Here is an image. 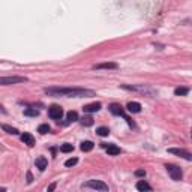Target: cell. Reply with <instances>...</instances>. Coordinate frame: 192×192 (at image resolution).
Here are the masks:
<instances>
[{
    "mask_svg": "<svg viewBox=\"0 0 192 192\" xmlns=\"http://www.w3.org/2000/svg\"><path fill=\"white\" fill-rule=\"evenodd\" d=\"M45 93L50 95H62V96H69V98H89V96H95L93 90L87 89H78V87H50L45 89Z\"/></svg>",
    "mask_w": 192,
    "mask_h": 192,
    "instance_id": "1",
    "label": "cell"
},
{
    "mask_svg": "<svg viewBox=\"0 0 192 192\" xmlns=\"http://www.w3.org/2000/svg\"><path fill=\"white\" fill-rule=\"evenodd\" d=\"M26 77H0V86H11V84H20L26 83Z\"/></svg>",
    "mask_w": 192,
    "mask_h": 192,
    "instance_id": "2",
    "label": "cell"
},
{
    "mask_svg": "<svg viewBox=\"0 0 192 192\" xmlns=\"http://www.w3.org/2000/svg\"><path fill=\"white\" fill-rule=\"evenodd\" d=\"M165 168H167L168 174H170V177H171L173 180H176V182L182 180V176H183L182 168H179L177 165H173V164H167V165H165Z\"/></svg>",
    "mask_w": 192,
    "mask_h": 192,
    "instance_id": "3",
    "label": "cell"
},
{
    "mask_svg": "<svg viewBox=\"0 0 192 192\" xmlns=\"http://www.w3.org/2000/svg\"><path fill=\"white\" fill-rule=\"evenodd\" d=\"M84 188H92L96 191H108V185L104 183L102 180H89L87 183H84Z\"/></svg>",
    "mask_w": 192,
    "mask_h": 192,
    "instance_id": "4",
    "label": "cell"
},
{
    "mask_svg": "<svg viewBox=\"0 0 192 192\" xmlns=\"http://www.w3.org/2000/svg\"><path fill=\"white\" fill-rule=\"evenodd\" d=\"M48 116H50L51 119H54V120H60L62 116H63L62 107H60V105H51L50 110H48Z\"/></svg>",
    "mask_w": 192,
    "mask_h": 192,
    "instance_id": "5",
    "label": "cell"
},
{
    "mask_svg": "<svg viewBox=\"0 0 192 192\" xmlns=\"http://www.w3.org/2000/svg\"><path fill=\"white\" fill-rule=\"evenodd\" d=\"M168 153H173V155H177V156L183 158L186 161H192V155L189 152L183 150V149H168Z\"/></svg>",
    "mask_w": 192,
    "mask_h": 192,
    "instance_id": "6",
    "label": "cell"
},
{
    "mask_svg": "<svg viewBox=\"0 0 192 192\" xmlns=\"http://www.w3.org/2000/svg\"><path fill=\"white\" fill-rule=\"evenodd\" d=\"M110 113L114 116H123L125 117V108L120 104H111L110 105Z\"/></svg>",
    "mask_w": 192,
    "mask_h": 192,
    "instance_id": "7",
    "label": "cell"
},
{
    "mask_svg": "<svg viewBox=\"0 0 192 192\" xmlns=\"http://www.w3.org/2000/svg\"><path fill=\"white\" fill-rule=\"evenodd\" d=\"M101 102H93V104H89V105H84L83 107V110H84V113H98L99 110H101Z\"/></svg>",
    "mask_w": 192,
    "mask_h": 192,
    "instance_id": "8",
    "label": "cell"
},
{
    "mask_svg": "<svg viewBox=\"0 0 192 192\" xmlns=\"http://www.w3.org/2000/svg\"><path fill=\"white\" fill-rule=\"evenodd\" d=\"M35 164H36V168H39V171H44L47 168V165H48V161H47L45 156H38Z\"/></svg>",
    "mask_w": 192,
    "mask_h": 192,
    "instance_id": "9",
    "label": "cell"
},
{
    "mask_svg": "<svg viewBox=\"0 0 192 192\" xmlns=\"http://www.w3.org/2000/svg\"><path fill=\"white\" fill-rule=\"evenodd\" d=\"M21 141H23L24 144H27L29 147H32V146L35 144V138H33V135H32V134H29V132L21 134Z\"/></svg>",
    "mask_w": 192,
    "mask_h": 192,
    "instance_id": "10",
    "label": "cell"
},
{
    "mask_svg": "<svg viewBox=\"0 0 192 192\" xmlns=\"http://www.w3.org/2000/svg\"><path fill=\"white\" fill-rule=\"evenodd\" d=\"M126 110L129 113H140L141 111V104L140 102H129L126 105Z\"/></svg>",
    "mask_w": 192,
    "mask_h": 192,
    "instance_id": "11",
    "label": "cell"
},
{
    "mask_svg": "<svg viewBox=\"0 0 192 192\" xmlns=\"http://www.w3.org/2000/svg\"><path fill=\"white\" fill-rule=\"evenodd\" d=\"M107 153L111 155V156L120 155V147H117L116 144H108V146H107Z\"/></svg>",
    "mask_w": 192,
    "mask_h": 192,
    "instance_id": "12",
    "label": "cell"
},
{
    "mask_svg": "<svg viewBox=\"0 0 192 192\" xmlns=\"http://www.w3.org/2000/svg\"><path fill=\"white\" fill-rule=\"evenodd\" d=\"M93 69H117V63H99L95 65Z\"/></svg>",
    "mask_w": 192,
    "mask_h": 192,
    "instance_id": "13",
    "label": "cell"
},
{
    "mask_svg": "<svg viewBox=\"0 0 192 192\" xmlns=\"http://www.w3.org/2000/svg\"><path fill=\"white\" fill-rule=\"evenodd\" d=\"M137 189L141 192H144V191H150L152 188H150V185H149L146 180H140V182L137 183Z\"/></svg>",
    "mask_w": 192,
    "mask_h": 192,
    "instance_id": "14",
    "label": "cell"
},
{
    "mask_svg": "<svg viewBox=\"0 0 192 192\" xmlns=\"http://www.w3.org/2000/svg\"><path fill=\"white\" fill-rule=\"evenodd\" d=\"M24 116H27V117H38L39 116V110H36V108H27V110H24Z\"/></svg>",
    "mask_w": 192,
    "mask_h": 192,
    "instance_id": "15",
    "label": "cell"
},
{
    "mask_svg": "<svg viewBox=\"0 0 192 192\" xmlns=\"http://www.w3.org/2000/svg\"><path fill=\"white\" fill-rule=\"evenodd\" d=\"M93 146H95V144H93L92 141H83L81 146H80V149H81L83 152H90V150L93 149Z\"/></svg>",
    "mask_w": 192,
    "mask_h": 192,
    "instance_id": "16",
    "label": "cell"
},
{
    "mask_svg": "<svg viewBox=\"0 0 192 192\" xmlns=\"http://www.w3.org/2000/svg\"><path fill=\"white\" fill-rule=\"evenodd\" d=\"M2 128H3V131H6V132L11 134V135H18V134H20L17 128H12V126H9V125H2Z\"/></svg>",
    "mask_w": 192,
    "mask_h": 192,
    "instance_id": "17",
    "label": "cell"
},
{
    "mask_svg": "<svg viewBox=\"0 0 192 192\" xmlns=\"http://www.w3.org/2000/svg\"><path fill=\"white\" fill-rule=\"evenodd\" d=\"M96 134H98L99 137H108V135H110V129H108L107 126H101V128L96 129Z\"/></svg>",
    "mask_w": 192,
    "mask_h": 192,
    "instance_id": "18",
    "label": "cell"
},
{
    "mask_svg": "<svg viewBox=\"0 0 192 192\" xmlns=\"http://www.w3.org/2000/svg\"><path fill=\"white\" fill-rule=\"evenodd\" d=\"M50 131H51V128H50V125H47V123H45V125H41V126L38 128V132H39V134H42V135L48 134Z\"/></svg>",
    "mask_w": 192,
    "mask_h": 192,
    "instance_id": "19",
    "label": "cell"
},
{
    "mask_svg": "<svg viewBox=\"0 0 192 192\" xmlns=\"http://www.w3.org/2000/svg\"><path fill=\"white\" fill-rule=\"evenodd\" d=\"M72 150H74V146L69 144V143H65V144L60 146V152H63V153H69Z\"/></svg>",
    "mask_w": 192,
    "mask_h": 192,
    "instance_id": "20",
    "label": "cell"
},
{
    "mask_svg": "<svg viewBox=\"0 0 192 192\" xmlns=\"http://www.w3.org/2000/svg\"><path fill=\"white\" fill-rule=\"evenodd\" d=\"M188 92H189V89L186 87H177L174 90L176 96H185V95H188Z\"/></svg>",
    "mask_w": 192,
    "mask_h": 192,
    "instance_id": "21",
    "label": "cell"
},
{
    "mask_svg": "<svg viewBox=\"0 0 192 192\" xmlns=\"http://www.w3.org/2000/svg\"><path fill=\"white\" fill-rule=\"evenodd\" d=\"M81 125H83V126H92V125H93V119H92L90 116H84V117L81 119Z\"/></svg>",
    "mask_w": 192,
    "mask_h": 192,
    "instance_id": "22",
    "label": "cell"
},
{
    "mask_svg": "<svg viewBox=\"0 0 192 192\" xmlns=\"http://www.w3.org/2000/svg\"><path fill=\"white\" fill-rule=\"evenodd\" d=\"M66 117H68V122H77V120H78V114H77L75 111H69V113L66 114Z\"/></svg>",
    "mask_w": 192,
    "mask_h": 192,
    "instance_id": "23",
    "label": "cell"
},
{
    "mask_svg": "<svg viewBox=\"0 0 192 192\" xmlns=\"http://www.w3.org/2000/svg\"><path fill=\"white\" fill-rule=\"evenodd\" d=\"M77 162H78V159H77V158H71V159H68V161L65 162V167H74Z\"/></svg>",
    "mask_w": 192,
    "mask_h": 192,
    "instance_id": "24",
    "label": "cell"
},
{
    "mask_svg": "<svg viewBox=\"0 0 192 192\" xmlns=\"http://www.w3.org/2000/svg\"><path fill=\"white\" fill-rule=\"evenodd\" d=\"M135 176L143 177V176H146V171H144V170H137V171H135Z\"/></svg>",
    "mask_w": 192,
    "mask_h": 192,
    "instance_id": "25",
    "label": "cell"
},
{
    "mask_svg": "<svg viewBox=\"0 0 192 192\" xmlns=\"http://www.w3.org/2000/svg\"><path fill=\"white\" fill-rule=\"evenodd\" d=\"M32 180H33V177L30 173H27V183H32Z\"/></svg>",
    "mask_w": 192,
    "mask_h": 192,
    "instance_id": "26",
    "label": "cell"
},
{
    "mask_svg": "<svg viewBox=\"0 0 192 192\" xmlns=\"http://www.w3.org/2000/svg\"><path fill=\"white\" fill-rule=\"evenodd\" d=\"M54 189H56V183H53V185L48 186V191H54Z\"/></svg>",
    "mask_w": 192,
    "mask_h": 192,
    "instance_id": "27",
    "label": "cell"
},
{
    "mask_svg": "<svg viewBox=\"0 0 192 192\" xmlns=\"http://www.w3.org/2000/svg\"><path fill=\"white\" fill-rule=\"evenodd\" d=\"M0 113H3V114H6V110H5V107H3V105H0Z\"/></svg>",
    "mask_w": 192,
    "mask_h": 192,
    "instance_id": "28",
    "label": "cell"
}]
</instances>
